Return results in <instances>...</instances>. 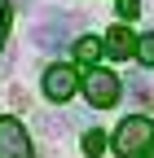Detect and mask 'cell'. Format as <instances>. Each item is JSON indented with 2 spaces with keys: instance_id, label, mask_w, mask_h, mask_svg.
<instances>
[{
  "instance_id": "cell-1",
  "label": "cell",
  "mask_w": 154,
  "mask_h": 158,
  "mask_svg": "<svg viewBox=\"0 0 154 158\" xmlns=\"http://www.w3.org/2000/svg\"><path fill=\"white\" fill-rule=\"evenodd\" d=\"M145 145H154V118H145V114L123 118V123H119V132H114V154L137 158Z\"/></svg>"
},
{
  "instance_id": "cell-2",
  "label": "cell",
  "mask_w": 154,
  "mask_h": 158,
  "mask_svg": "<svg viewBox=\"0 0 154 158\" xmlns=\"http://www.w3.org/2000/svg\"><path fill=\"white\" fill-rule=\"evenodd\" d=\"M119 92H123V84H119L114 70H88V75H84V97H88L97 110L119 106Z\"/></svg>"
},
{
  "instance_id": "cell-3",
  "label": "cell",
  "mask_w": 154,
  "mask_h": 158,
  "mask_svg": "<svg viewBox=\"0 0 154 158\" xmlns=\"http://www.w3.org/2000/svg\"><path fill=\"white\" fill-rule=\"evenodd\" d=\"M0 158H35L31 154V136L13 114L0 118Z\"/></svg>"
},
{
  "instance_id": "cell-4",
  "label": "cell",
  "mask_w": 154,
  "mask_h": 158,
  "mask_svg": "<svg viewBox=\"0 0 154 158\" xmlns=\"http://www.w3.org/2000/svg\"><path fill=\"white\" fill-rule=\"evenodd\" d=\"M75 88H79V75H75V66H49L44 70V97L49 101H71Z\"/></svg>"
},
{
  "instance_id": "cell-5",
  "label": "cell",
  "mask_w": 154,
  "mask_h": 158,
  "mask_svg": "<svg viewBox=\"0 0 154 158\" xmlns=\"http://www.w3.org/2000/svg\"><path fill=\"white\" fill-rule=\"evenodd\" d=\"M101 53H110V57H119V62H123V57H132V53H137V35H132L128 27H110V31H106Z\"/></svg>"
},
{
  "instance_id": "cell-6",
  "label": "cell",
  "mask_w": 154,
  "mask_h": 158,
  "mask_svg": "<svg viewBox=\"0 0 154 158\" xmlns=\"http://www.w3.org/2000/svg\"><path fill=\"white\" fill-rule=\"evenodd\" d=\"M75 62L92 70V66L101 62V40H92V35H84V40H75Z\"/></svg>"
},
{
  "instance_id": "cell-7",
  "label": "cell",
  "mask_w": 154,
  "mask_h": 158,
  "mask_svg": "<svg viewBox=\"0 0 154 158\" xmlns=\"http://www.w3.org/2000/svg\"><path fill=\"white\" fill-rule=\"evenodd\" d=\"M79 149H84V158H101V154H106V132H101V127H92V132H84V141H79Z\"/></svg>"
},
{
  "instance_id": "cell-8",
  "label": "cell",
  "mask_w": 154,
  "mask_h": 158,
  "mask_svg": "<svg viewBox=\"0 0 154 158\" xmlns=\"http://www.w3.org/2000/svg\"><path fill=\"white\" fill-rule=\"evenodd\" d=\"M137 57H141V62H145V66H154V31L137 40Z\"/></svg>"
},
{
  "instance_id": "cell-9",
  "label": "cell",
  "mask_w": 154,
  "mask_h": 158,
  "mask_svg": "<svg viewBox=\"0 0 154 158\" xmlns=\"http://www.w3.org/2000/svg\"><path fill=\"white\" fill-rule=\"evenodd\" d=\"M114 5H119V18H123V22H132V18L141 13V0H114Z\"/></svg>"
},
{
  "instance_id": "cell-10",
  "label": "cell",
  "mask_w": 154,
  "mask_h": 158,
  "mask_svg": "<svg viewBox=\"0 0 154 158\" xmlns=\"http://www.w3.org/2000/svg\"><path fill=\"white\" fill-rule=\"evenodd\" d=\"M5 35H9V0H0V44H5Z\"/></svg>"
},
{
  "instance_id": "cell-11",
  "label": "cell",
  "mask_w": 154,
  "mask_h": 158,
  "mask_svg": "<svg viewBox=\"0 0 154 158\" xmlns=\"http://www.w3.org/2000/svg\"><path fill=\"white\" fill-rule=\"evenodd\" d=\"M137 158H154V145H145V149H141V154H137Z\"/></svg>"
}]
</instances>
